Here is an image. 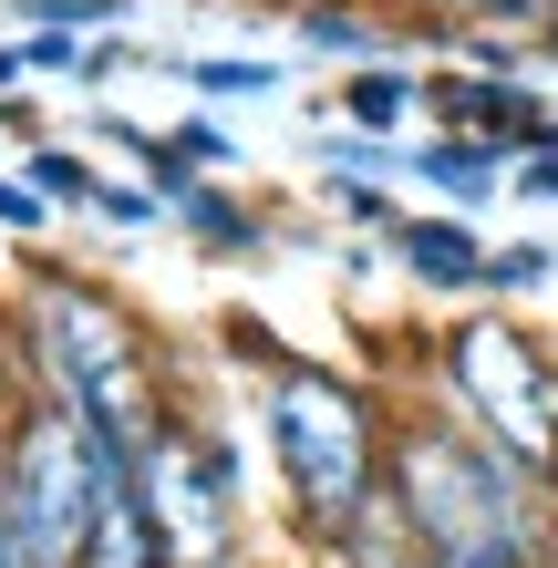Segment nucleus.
I'll return each mask as SVG.
<instances>
[{
    "label": "nucleus",
    "mask_w": 558,
    "mask_h": 568,
    "mask_svg": "<svg viewBox=\"0 0 558 568\" xmlns=\"http://www.w3.org/2000/svg\"><path fill=\"white\" fill-rule=\"evenodd\" d=\"M21 352H31V393L73 404L114 465H135V455L155 445V424L176 414V404H166V383H155L145 331L124 321L93 280H73V270H42V280H31Z\"/></svg>",
    "instance_id": "nucleus-1"
},
{
    "label": "nucleus",
    "mask_w": 558,
    "mask_h": 568,
    "mask_svg": "<svg viewBox=\"0 0 558 568\" xmlns=\"http://www.w3.org/2000/svg\"><path fill=\"white\" fill-rule=\"evenodd\" d=\"M258 414H270V465H280L290 507H301L321 538H342L393 476L383 404L352 373H332V362H280L270 393H258Z\"/></svg>",
    "instance_id": "nucleus-2"
},
{
    "label": "nucleus",
    "mask_w": 558,
    "mask_h": 568,
    "mask_svg": "<svg viewBox=\"0 0 558 568\" xmlns=\"http://www.w3.org/2000/svg\"><path fill=\"white\" fill-rule=\"evenodd\" d=\"M393 507H404V527L424 548H476V538H548V486L528 476V465H507L466 414H404L393 424Z\"/></svg>",
    "instance_id": "nucleus-3"
},
{
    "label": "nucleus",
    "mask_w": 558,
    "mask_h": 568,
    "mask_svg": "<svg viewBox=\"0 0 558 568\" xmlns=\"http://www.w3.org/2000/svg\"><path fill=\"white\" fill-rule=\"evenodd\" d=\"M435 383L507 465H528L538 486H558V362L517 311H466L435 352Z\"/></svg>",
    "instance_id": "nucleus-4"
},
{
    "label": "nucleus",
    "mask_w": 558,
    "mask_h": 568,
    "mask_svg": "<svg viewBox=\"0 0 558 568\" xmlns=\"http://www.w3.org/2000/svg\"><path fill=\"white\" fill-rule=\"evenodd\" d=\"M0 496L21 507L31 548L42 568H73L83 538L104 527V507L124 496V465L93 445V424L73 404H52V393H21L11 414H0Z\"/></svg>",
    "instance_id": "nucleus-5"
},
{
    "label": "nucleus",
    "mask_w": 558,
    "mask_h": 568,
    "mask_svg": "<svg viewBox=\"0 0 558 568\" xmlns=\"http://www.w3.org/2000/svg\"><path fill=\"white\" fill-rule=\"evenodd\" d=\"M124 486H135V507H145L155 538H166L176 568H239V507H248V486L217 465V445H207L196 414L155 424V445L124 465Z\"/></svg>",
    "instance_id": "nucleus-6"
},
{
    "label": "nucleus",
    "mask_w": 558,
    "mask_h": 568,
    "mask_svg": "<svg viewBox=\"0 0 558 568\" xmlns=\"http://www.w3.org/2000/svg\"><path fill=\"white\" fill-rule=\"evenodd\" d=\"M424 93H435L445 135H497L507 155H538V145H558L548 93H528L517 73H486V62H466V73H445V83H424Z\"/></svg>",
    "instance_id": "nucleus-7"
},
{
    "label": "nucleus",
    "mask_w": 558,
    "mask_h": 568,
    "mask_svg": "<svg viewBox=\"0 0 558 568\" xmlns=\"http://www.w3.org/2000/svg\"><path fill=\"white\" fill-rule=\"evenodd\" d=\"M414 176H424V186H445L466 217H486V207L517 186V155H507L497 135H424V145H414Z\"/></svg>",
    "instance_id": "nucleus-8"
},
{
    "label": "nucleus",
    "mask_w": 558,
    "mask_h": 568,
    "mask_svg": "<svg viewBox=\"0 0 558 568\" xmlns=\"http://www.w3.org/2000/svg\"><path fill=\"white\" fill-rule=\"evenodd\" d=\"M393 258H404V280L435 290V300L486 290V239H476L466 217H404V227H393Z\"/></svg>",
    "instance_id": "nucleus-9"
},
{
    "label": "nucleus",
    "mask_w": 558,
    "mask_h": 568,
    "mask_svg": "<svg viewBox=\"0 0 558 568\" xmlns=\"http://www.w3.org/2000/svg\"><path fill=\"white\" fill-rule=\"evenodd\" d=\"M414 114H435V93H424V73H404V62H363V73L342 83V124H363V135H404Z\"/></svg>",
    "instance_id": "nucleus-10"
},
{
    "label": "nucleus",
    "mask_w": 558,
    "mask_h": 568,
    "mask_svg": "<svg viewBox=\"0 0 558 568\" xmlns=\"http://www.w3.org/2000/svg\"><path fill=\"white\" fill-rule=\"evenodd\" d=\"M290 31L321 42V52H363V62L393 52V21L383 11H352V0H290Z\"/></svg>",
    "instance_id": "nucleus-11"
},
{
    "label": "nucleus",
    "mask_w": 558,
    "mask_h": 568,
    "mask_svg": "<svg viewBox=\"0 0 558 568\" xmlns=\"http://www.w3.org/2000/svg\"><path fill=\"white\" fill-rule=\"evenodd\" d=\"M73 568H176V558H166V538H155V527H145L135 486H124L114 507H104V527H93V538H83V558H73Z\"/></svg>",
    "instance_id": "nucleus-12"
},
{
    "label": "nucleus",
    "mask_w": 558,
    "mask_h": 568,
    "mask_svg": "<svg viewBox=\"0 0 558 568\" xmlns=\"http://www.w3.org/2000/svg\"><path fill=\"white\" fill-rule=\"evenodd\" d=\"M176 217L196 227V248H270V217H258V207H239V196H227V186H207V176H196L186 196H176Z\"/></svg>",
    "instance_id": "nucleus-13"
},
{
    "label": "nucleus",
    "mask_w": 558,
    "mask_h": 568,
    "mask_svg": "<svg viewBox=\"0 0 558 568\" xmlns=\"http://www.w3.org/2000/svg\"><path fill=\"white\" fill-rule=\"evenodd\" d=\"M404 11H424V21H445L455 42H466V31H517V21H548L558 0H404Z\"/></svg>",
    "instance_id": "nucleus-14"
},
{
    "label": "nucleus",
    "mask_w": 558,
    "mask_h": 568,
    "mask_svg": "<svg viewBox=\"0 0 558 568\" xmlns=\"http://www.w3.org/2000/svg\"><path fill=\"white\" fill-rule=\"evenodd\" d=\"M321 176H414V145H393V135H332L321 145Z\"/></svg>",
    "instance_id": "nucleus-15"
},
{
    "label": "nucleus",
    "mask_w": 558,
    "mask_h": 568,
    "mask_svg": "<svg viewBox=\"0 0 558 568\" xmlns=\"http://www.w3.org/2000/svg\"><path fill=\"white\" fill-rule=\"evenodd\" d=\"M31 186H42L52 207H93V196H104V176H93L83 155H62V145H31Z\"/></svg>",
    "instance_id": "nucleus-16"
},
{
    "label": "nucleus",
    "mask_w": 558,
    "mask_h": 568,
    "mask_svg": "<svg viewBox=\"0 0 558 568\" xmlns=\"http://www.w3.org/2000/svg\"><path fill=\"white\" fill-rule=\"evenodd\" d=\"M558 280V258L548 248H486V300H528Z\"/></svg>",
    "instance_id": "nucleus-17"
},
{
    "label": "nucleus",
    "mask_w": 558,
    "mask_h": 568,
    "mask_svg": "<svg viewBox=\"0 0 558 568\" xmlns=\"http://www.w3.org/2000/svg\"><path fill=\"white\" fill-rule=\"evenodd\" d=\"M321 196H332V207H342L352 227H373V239H393V227H404V207H393V196H383L373 176H321Z\"/></svg>",
    "instance_id": "nucleus-18"
},
{
    "label": "nucleus",
    "mask_w": 558,
    "mask_h": 568,
    "mask_svg": "<svg viewBox=\"0 0 558 568\" xmlns=\"http://www.w3.org/2000/svg\"><path fill=\"white\" fill-rule=\"evenodd\" d=\"M11 11H21L31 31H114L124 0H11Z\"/></svg>",
    "instance_id": "nucleus-19"
},
{
    "label": "nucleus",
    "mask_w": 558,
    "mask_h": 568,
    "mask_svg": "<svg viewBox=\"0 0 558 568\" xmlns=\"http://www.w3.org/2000/svg\"><path fill=\"white\" fill-rule=\"evenodd\" d=\"M186 83L196 93H280L290 62H186Z\"/></svg>",
    "instance_id": "nucleus-20"
},
{
    "label": "nucleus",
    "mask_w": 558,
    "mask_h": 568,
    "mask_svg": "<svg viewBox=\"0 0 558 568\" xmlns=\"http://www.w3.org/2000/svg\"><path fill=\"white\" fill-rule=\"evenodd\" d=\"M166 135H176V155L196 165V176H207V165H239V135H227L217 114H186V124H166Z\"/></svg>",
    "instance_id": "nucleus-21"
},
{
    "label": "nucleus",
    "mask_w": 558,
    "mask_h": 568,
    "mask_svg": "<svg viewBox=\"0 0 558 568\" xmlns=\"http://www.w3.org/2000/svg\"><path fill=\"white\" fill-rule=\"evenodd\" d=\"M445 568H538V538H476V548H435Z\"/></svg>",
    "instance_id": "nucleus-22"
},
{
    "label": "nucleus",
    "mask_w": 558,
    "mask_h": 568,
    "mask_svg": "<svg viewBox=\"0 0 558 568\" xmlns=\"http://www.w3.org/2000/svg\"><path fill=\"white\" fill-rule=\"evenodd\" d=\"M0 227H21V239H31V227H52V196L31 186V176H0Z\"/></svg>",
    "instance_id": "nucleus-23"
},
{
    "label": "nucleus",
    "mask_w": 558,
    "mask_h": 568,
    "mask_svg": "<svg viewBox=\"0 0 558 568\" xmlns=\"http://www.w3.org/2000/svg\"><path fill=\"white\" fill-rule=\"evenodd\" d=\"M93 217H114V227H155V186H104V196H93Z\"/></svg>",
    "instance_id": "nucleus-24"
},
{
    "label": "nucleus",
    "mask_w": 558,
    "mask_h": 568,
    "mask_svg": "<svg viewBox=\"0 0 558 568\" xmlns=\"http://www.w3.org/2000/svg\"><path fill=\"white\" fill-rule=\"evenodd\" d=\"M0 568H42V548H31V527H21L11 496H0Z\"/></svg>",
    "instance_id": "nucleus-25"
},
{
    "label": "nucleus",
    "mask_w": 558,
    "mask_h": 568,
    "mask_svg": "<svg viewBox=\"0 0 558 568\" xmlns=\"http://www.w3.org/2000/svg\"><path fill=\"white\" fill-rule=\"evenodd\" d=\"M517 196H548V207H558V145H538V155H517Z\"/></svg>",
    "instance_id": "nucleus-26"
},
{
    "label": "nucleus",
    "mask_w": 558,
    "mask_h": 568,
    "mask_svg": "<svg viewBox=\"0 0 558 568\" xmlns=\"http://www.w3.org/2000/svg\"><path fill=\"white\" fill-rule=\"evenodd\" d=\"M21 73H31V52H21V42H0V93H11Z\"/></svg>",
    "instance_id": "nucleus-27"
},
{
    "label": "nucleus",
    "mask_w": 558,
    "mask_h": 568,
    "mask_svg": "<svg viewBox=\"0 0 558 568\" xmlns=\"http://www.w3.org/2000/svg\"><path fill=\"white\" fill-rule=\"evenodd\" d=\"M538 52H548V62H558V11H548V21H538Z\"/></svg>",
    "instance_id": "nucleus-28"
},
{
    "label": "nucleus",
    "mask_w": 558,
    "mask_h": 568,
    "mask_svg": "<svg viewBox=\"0 0 558 568\" xmlns=\"http://www.w3.org/2000/svg\"><path fill=\"white\" fill-rule=\"evenodd\" d=\"M538 568H558V517H548V538H538Z\"/></svg>",
    "instance_id": "nucleus-29"
},
{
    "label": "nucleus",
    "mask_w": 558,
    "mask_h": 568,
    "mask_svg": "<svg viewBox=\"0 0 558 568\" xmlns=\"http://www.w3.org/2000/svg\"><path fill=\"white\" fill-rule=\"evenodd\" d=\"M0 104H11V93H0Z\"/></svg>",
    "instance_id": "nucleus-30"
}]
</instances>
